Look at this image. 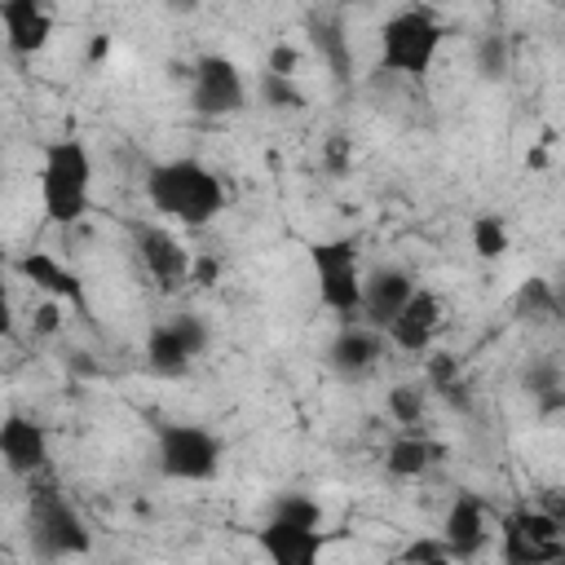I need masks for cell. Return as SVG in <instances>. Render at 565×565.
<instances>
[{
    "instance_id": "obj_1",
    "label": "cell",
    "mask_w": 565,
    "mask_h": 565,
    "mask_svg": "<svg viewBox=\"0 0 565 565\" xmlns=\"http://www.w3.org/2000/svg\"><path fill=\"white\" fill-rule=\"evenodd\" d=\"M146 194L163 216H172L181 225H207L225 207L221 177L212 168H203L199 159H168V163L150 168Z\"/></svg>"
},
{
    "instance_id": "obj_2",
    "label": "cell",
    "mask_w": 565,
    "mask_h": 565,
    "mask_svg": "<svg viewBox=\"0 0 565 565\" xmlns=\"http://www.w3.org/2000/svg\"><path fill=\"white\" fill-rule=\"evenodd\" d=\"M88 190H93V159L88 146L75 137L49 141L44 159H40V199L49 221L57 225H75L88 212Z\"/></svg>"
},
{
    "instance_id": "obj_3",
    "label": "cell",
    "mask_w": 565,
    "mask_h": 565,
    "mask_svg": "<svg viewBox=\"0 0 565 565\" xmlns=\"http://www.w3.org/2000/svg\"><path fill=\"white\" fill-rule=\"evenodd\" d=\"M446 40V26L428 13V9H402L380 26V57L384 71L424 79L437 62V49Z\"/></svg>"
},
{
    "instance_id": "obj_4",
    "label": "cell",
    "mask_w": 565,
    "mask_h": 565,
    "mask_svg": "<svg viewBox=\"0 0 565 565\" xmlns=\"http://www.w3.org/2000/svg\"><path fill=\"white\" fill-rule=\"evenodd\" d=\"M309 265L318 274V300L353 322L362 313V269H358V238H322L309 247Z\"/></svg>"
},
{
    "instance_id": "obj_5",
    "label": "cell",
    "mask_w": 565,
    "mask_h": 565,
    "mask_svg": "<svg viewBox=\"0 0 565 565\" xmlns=\"http://www.w3.org/2000/svg\"><path fill=\"white\" fill-rule=\"evenodd\" d=\"M31 539L40 556H84L93 547L79 512L57 494L53 481L31 477Z\"/></svg>"
},
{
    "instance_id": "obj_6",
    "label": "cell",
    "mask_w": 565,
    "mask_h": 565,
    "mask_svg": "<svg viewBox=\"0 0 565 565\" xmlns=\"http://www.w3.org/2000/svg\"><path fill=\"white\" fill-rule=\"evenodd\" d=\"M499 556L508 565H543L565 556V525L547 508H516L499 525Z\"/></svg>"
},
{
    "instance_id": "obj_7",
    "label": "cell",
    "mask_w": 565,
    "mask_h": 565,
    "mask_svg": "<svg viewBox=\"0 0 565 565\" xmlns=\"http://www.w3.org/2000/svg\"><path fill=\"white\" fill-rule=\"evenodd\" d=\"M221 463V441L199 424L159 428V468L177 481H207Z\"/></svg>"
},
{
    "instance_id": "obj_8",
    "label": "cell",
    "mask_w": 565,
    "mask_h": 565,
    "mask_svg": "<svg viewBox=\"0 0 565 565\" xmlns=\"http://www.w3.org/2000/svg\"><path fill=\"white\" fill-rule=\"evenodd\" d=\"M247 102V88H243V75L230 57H203L194 66V110L203 115H234L243 110Z\"/></svg>"
},
{
    "instance_id": "obj_9",
    "label": "cell",
    "mask_w": 565,
    "mask_h": 565,
    "mask_svg": "<svg viewBox=\"0 0 565 565\" xmlns=\"http://www.w3.org/2000/svg\"><path fill=\"white\" fill-rule=\"evenodd\" d=\"M137 252H141L146 269L154 274V282H159L163 291H177V287L190 282L194 260H190V252L177 243V234H168V230H159V225H141V230H137Z\"/></svg>"
},
{
    "instance_id": "obj_10",
    "label": "cell",
    "mask_w": 565,
    "mask_h": 565,
    "mask_svg": "<svg viewBox=\"0 0 565 565\" xmlns=\"http://www.w3.org/2000/svg\"><path fill=\"white\" fill-rule=\"evenodd\" d=\"M437 327H441V300H437L433 291L415 287V291H411V300L402 305V313L388 322V331H384V335H388L397 349H406V353H428V344H433Z\"/></svg>"
},
{
    "instance_id": "obj_11",
    "label": "cell",
    "mask_w": 565,
    "mask_h": 565,
    "mask_svg": "<svg viewBox=\"0 0 565 565\" xmlns=\"http://www.w3.org/2000/svg\"><path fill=\"white\" fill-rule=\"evenodd\" d=\"M0 455H4V468L13 477H35L49 463V437H44V428L35 419L9 415L0 424Z\"/></svg>"
},
{
    "instance_id": "obj_12",
    "label": "cell",
    "mask_w": 565,
    "mask_h": 565,
    "mask_svg": "<svg viewBox=\"0 0 565 565\" xmlns=\"http://www.w3.org/2000/svg\"><path fill=\"white\" fill-rule=\"evenodd\" d=\"M260 552L278 565H309L322 552V530L318 525H296L282 516H269V525L260 530Z\"/></svg>"
},
{
    "instance_id": "obj_13",
    "label": "cell",
    "mask_w": 565,
    "mask_h": 565,
    "mask_svg": "<svg viewBox=\"0 0 565 565\" xmlns=\"http://www.w3.org/2000/svg\"><path fill=\"white\" fill-rule=\"evenodd\" d=\"M415 282L406 269H375L366 282H362V318L380 331H388V322L402 313V305L411 300Z\"/></svg>"
},
{
    "instance_id": "obj_14",
    "label": "cell",
    "mask_w": 565,
    "mask_h": 565,
    "mask_svg": "<svg viewBox=\"0 0 565 565\" xmlns=\"http://www.w3.org/2000/svg\"><path fill=\"white\" fill-rule=\"evenodd\" d=\"M384 358V331L380 327H358V322H344V331L331 340V366L344 375V380H362L375 362Z\"/></svg>"
},
{
    "instance_id": "obj_15",
    "label": "cell",
    "mask_w": 565,
    "mask_h": 565,
    "mask_svg": "<svg viewBox=\"0 0 565 565\" xmlns=\"http://www.w3.org/2000/svg\"><path fill=\"white\" fill-rule=\"evenodd\" d=\"M0 22L13 53H40L53 35V18L40 0H0Z\"/></svg>"
},
{
    "instance_id": "obj_16",
    "label": "cell",
    "mask_w": 565,
    "mask_h": 565,
    "mask_svg": "<svg viewBox=\"0 0 565 565\" xmlns=\"http://www.w3.org/2000/svg\"><path fill=\"white\" fill-rule=\"evenodd\" d=\"M441 539L455 547V561H463V556H477L481 547H486V508L472 499V494H459L455 503H450V512H446V525H441Z\"/></svg>"
},
{
    "instance_id": "obj_17",
    "label": "cell",
    "mask_w": 565,
    "mask_h": 565,
    "mask_svg": "<svg viewBox=\"0 0 565 565\" xmlns=\"http://www.w3.org/2000/svg\"><path fill=\"white\" fill-rule=\"evenodd\" d=\"M18 274H22L26 282H35L40 291L57 296V300L84 305V287H79V274H75V269H66V265H62L57 256H49V252H26V256L18 260Z\"/></svg>"
},
{
    "instance_id": "obj_18",
    "label": "cell",
    "mask_w": 565,
    "mask_h": 565,
    "mask_svg": "<svg viewBox=\"0 0 565 565\" xmlns=\"http://www.w3.org/2000/svg\"><path fill=\"white\" fill-rule=\"evenodd\" d=\"M441 459H446V446L433 437H397L388 446V472L393 477H424Z\"/></svg>"
},
{
    "instance_id": "obj_19",
    "label": "cell",
    "mask_w": 565,
    "mask_h": 565,
    "mask_svg": "<svg viewBox=\"0 0 565 565\" xmlns=\"http://www.w3.org/2000/svg\"><path fill=\"white\" fill-rule=\"evenodd\" d=\"M146 362H150V371H154V375L177 380V375H185V371H190L194 353L181 344V335L172 331V322H163V327H154V331H150V340H146Z\"/></svg>"
},
{
    "instance_id": "obj_20",
    "label": "cell",
    "mask_w": 565,
    "mask_h": 565,
    "mask_svg": "<svg viewBox=\"0 0 565 565\" xmlns=\"http://www.w3.org/2000/svg\"><path fill=\"white\" fill-rule=\"evenodd\" d=\"M309 35H313V49H318V57L327 62V71L344 84V79H349V66H353L344 22H340V18H313V22H309Z\"/></svg>"
},
{
    "instance_id": "obj_21",
    "label": "cell",
    "mask_w": 565,
    "mask_h": 565,
    "mask_svg": "<svg viewBox=\"0 0 565 565\" xmlns=\"http://www.w3.org/2000/svg\"><path fill=\"white\" fill-rule=\"evenodd\" d=\"M512 309H516V318H530V322L561 318V309H556V282H547V278H525V282L516 287V296H512Z\"/></svg>"
},
{
    "instance_id": "obj_22",
    "label": "cell",
    "mask_w": 565,
    "mask_h": 565,
    "mask_svg": "<svg viewBox=\"0 0 565 565\" xmlns=\"http://www.w3.org/2000/svg\"><path fill=\"white\" fill-rule=\"evenodd\" d=\"M472 252H477L481 260H499V256L508 252V225H503L494 212H486V216L472 221Z\"/></svg>"
},
{
    "instance_id": "obj_23",
    "label": "cell",
    "mask_w": 565,
    "mask_h": 565,
    "mask_svg": "<svg viewBox=\"0 0 565 565\" xmlns=\"http://www.w3.org/2000/svg\"><path fill=\"white\" fill-rule=\"evenodd\" d=\"M260 102L274 106V110H300V106H305V93L291 84V75L265 71V75H260Z\"/></svg>"
},
{
    "instance_id": "obj_24",
    "label": "cell",
    "mask_w": 565,
    "mask_h": 565,
    "mask_svg": "<svg viewBox=\"0 0 565 565\" xmlns=\"http://www.w3.org/2000/svg\"><path fill=\"white\" fill-rule=\"evenodd\" d=\"M388 415L397 424H419L424 419V388L419 384H393L388 388Z\"/></svg>"
},
{
    "instance_id": "obj_25",
    "label": "cell",
    "mask_w": 565,
    "mask_h": 565,
    "mask_svg": "<svg viewBox=\"0 0 565 565\" xmlns=\"http://www.w3.org/2000/svg\"><path fill=\"white\" fill-rule=\"evenodd\" d=\"M477 71H481L486 79H499V75L508 71V40H503V35H486V40L477 44Z\"/></svg>"
},
{
    "instance_id": "obj_26",
    "label": "cell",
    "mask_w": 565,
    "mask_h": 565,
    "mask_svg": "<svg viewBox=\"0 0 565 565\" xmlns=\"http://www.w3.org/2000/svg\"><path fill=\"white\" fill-rule=\"evenodd\" d=\"M274 516L296 521V525H322V508H318L313 499H305V494H282V499L274 503Z\"/></svg>"
},
{
    "instance_id": "obj_27",
    "label": "cell",
    "mask_w": 565,
    "mask_h": 565,
    "mask_svg": "<svg viewBox=\"0 0 565 565\" xmlns=\"http://www.w3.org/2000/svg\"><path fill=\"white\" fill-rule=\"evenodd\" d=\"M521 384H525L534 397H547V393L565 388V380H561V366H556V362H530V366H525V375H521Z\"/></svg>"
},
{
    "instance_id": "obj_28",
    "label": "cell",
    "mask_w": 565,
    "mask_h": 565,
    "mask_svg": "<svg viewBox=\"0 0 565 565\" xmlns=\"http://www.w3.org/2000/svg\"><path fill=\"white\" fill-rule=\"evenodd\" d=\"M402 561H411V565H433V561H455V547L446 543V539H415V543H406L402 547Z\"/></svg>"
},
{
    "instance_id": "obj_29",
    "label": "cell",
    "mask_w": 565,
    "mask_h": 565,
    "mask_svg": "<svg viewBox=\"0 0 565 565\" xmlns=\"http://www.w3.org/2000/svg\"><path fill=\"white\" fill-rule=\"evenodd\" d=\"M424 375H428V388H450L455 380H459V362L450 358V353H441V349H433L428 353V362H424Z\"/></svg>"
},
{
    "instance_id": "obj_30",
    "label": "cell",
    "mask_w": 565,
    "mask_h": 565,
    "mask_svg": "<svg viewBox=\"0 0 565 565\" xmlns=\"http://www.w3.org/2000/svg\"><path fill=\"white\" fill-rule=\"evenodd\" d=\"M172 331L181 335V344H185L194 358L207 349V327H203V318H194V313H177V318H172Z\"/></svg>"
},
{
    "instance_id": "obj_31",
    "label": "cell",
    "mask_w": 565,
    "mask_h": 565,
    "mask_svg": "<svg viewBox=\"0 0 565 565\" xmlns=\"http://www.w3.org/2000/svg\"><path fill=\"white\" fill-rule=\"evenodd\" d=\"M57 327H62V309H57V300L35 305V313H31V331H35V335H57Z\"/></svg>"
},
{
    "instance_id": "obj_32",
    "label": "cell",
    "mask_w": 565,
    "mask_h": 565,
    "mask_svg": "<svg viewBox=\"0 0 565 565\" xmlns=\"http://www.w3.org/2000/svg\"><path fill=\"white\" fill-rule=\"evenodd\" d=\"M296 66H300V53H296L291 44H274V49H269L265 71H274V75H296Z\"/></svg>"
},
{
    "instance_id": "obj_33",
    "label": "cell",
    "mask_w": 565,
    "mask_h": 565,
    "mask_svg": "<svg viewBox=\"0 0 565 565\" xmlns=\"http://www.w3.org/2000/svg\"><path fill=\"white\" fill-rule=\"evenodd\" d=\"M221 278V265L212 260V256H203V260H194V269H190V282H199V287H212Z\"/></svg>"
},
{
    "instance_id": "obj_34",
    "label": "cell",
    "mask_w": 565,
    "mask_h": 565,
    "mask_svg": "<svg viewBox=\"0 0 565 565\" xmlns=\"http://www.w3.org/2000/svg\"><path fill=\"white\" fill-rule=\"evenodd\" d=\"M327 163H331L335 172L349 168V146H344V137H331V141H327Z\"/></svg>"
},
{
    "instance_id": "obj_35",
    "label": "cell",
    "mask_w": 565,
    "mask_h": 565,
    "mask_svg": "<svg viewBox=\"0 0 565 565\" xmlns=\"http://www.w3.org/2000/svg\"><path fill=\"white\" fill-rule=\"evenodd\" d=\"M110 57V35H93L88 40V62L97 66V62H106Z\"/></svg>"
},
{
    "instance_id": "obj_36",
    "label": "cell",
    "mask_w": 565,
    "mask_h": 565,
    "mask_svg": "<svg viewBox=\"0 0 565 565\" xmlns=\"http://www.w3.org/2000/svg\"><path fill=\"white\" fill-rule=\"evenodd\" d=\"M552 516H561V525H565V494H547V503H543Z\"/></svg>"
},
{
    "instance_id": "obj_37",
    "label": "cell",
    "mask_w": 565,
    "mask_h": 565,
    "mask_svg": "<svg viewBox=\"0 0 565 565\" xmlns=\"http://www.w3.org/2000/svg\"><path fill=\"white\" fill-rule=\"evenodd\" d=\"M556 309H561V318H565V278L556 282Z\"/></svg>"
}]
</instances>
